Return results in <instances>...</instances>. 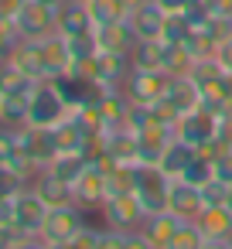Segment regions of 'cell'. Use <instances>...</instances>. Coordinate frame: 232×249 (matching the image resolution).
I'll list each match as a JSON object with an SVG mask.
<instances>
[{
    "mask_svg": "<svg viewBox=\"0 0 232 249\" xmlns=\"http://www.w3.org/2000/svg\"><path fill=\"white\" fill-rule=\"evenodd\" d=\"M72 116V106L65 103L62 89L55 86V79H41L31 92V106H28V126H41V130H55L58 123H65Z\"/></svg>",
    "mask_w": 232,
    "mask_h": 249,
    "instance_id": "6da1fadb",
    "label": "cell"
},
{
    "mask_svg": "<svg viewBox=\"0 0 232 249\" xmlns=\"http://www.w3.org/2000/svg\"><path fill=\"white\" fill-rule=\"evenodd\" d=\"M86 215L89 212H82L79 205H58V208H52L48 218H45V225H41V232H38V246H52V249L72 246V239L86 225Z\"/></svg>",
    "mask_w": 232,
    "mask_h": 249,
    "instance_id": "7a4b0ae2",
    "label": "cell"
},
{
    "mask_svg": "<svg viewBox=\"0 0 232 249\" xmlns=\"http://www.w3.org/2000/svg\"><path fill=\"white\" fill-rule=\"evenodd\" d=\"M171 174L161 171V164H140L137 167V201L143 205V212H164L167 208V191H171Z\"/></svg>",
    "mask_w": 232,
    "mask_h": 249,
    "instance_id": "3957f363",
    "label": "cell"
},
{
    "mask_svg": "<svg viewBox=\"0 0 232 249\" xmlns=\"http://www.w3.org/2000/svg\"><path fill=\"white\" fill-rule=\"evenodd\" d=\"M167 86H171V75L161 72V69H133L123 82V92L130 96V103H140V106H154L157 99L167 96Z\"/></svg>",
    "mask_w": 232,
    "mask_h": 249,
    "instance_id": "277c9868",
    "label": "cell"
},
{
    "mask_svg": "<svg viewBox=\"0 0 232 249\" xmlns=\"http://www.w3.org/2000/svg\"><path fill=\"white\" fill-rule=\"evenodd\" d=\"M215 130H218V116L208 106H198L174 123V137L188 140L195 150H205L208 143H215Z\"/></svg>",
    "mask_w": 232,
    "mask_h": 249,
    "instance_id": "5b68a950",
    "label": "cell"
},
{
    "mask_svg": "<svg viewBox=\"0 0 232 249\" xmlns=\"http://www.w3.org/2000/svg\"><path fill=\"white\" fill-rule=\"evenodd\" d=\"M48 212H52V205L35 191V184H28V188L14 198V225H18L24 235H31V239H38V232H41Z\"/></svg>",
    "mask_w": 232,
    "mask_h": 249,
    "instance_id": "8992f818",
    "label": "cell"
},
{
    "mask_svg": "<svg viewBox=\"0 0 232 249\" xmlns=\"http://www.w3.org/2000/svg\"><path fill=\"white\" fill-rule=\"evenodd\" d=\"M72 191H75V205H79L82 212H99L103 201H106V195H109L103 164H86L82 174L72 181Z\"/></svg>",
    "mask_w": 232,
    "mask_h": 249,
    "instance_id": "52a82bcc",
    "label": "cell"
},
{
    "mask_svg": "<svg viewBox=\"0 0 232 249\" xmlns=\"http://www.w3.org/2000/svg\"><path fill=\"white\" fill-rule=\"evenodd\" d=\"M133 133H137V154H140V164H157L161 154H164V147L174 140V126L164 123V120H157L154 109H150V120H147L140 130H133Z\"/></svg>",
    "mask_w": 232,
    "mask_h": 249,
    "instance_id": "ba28073f",
    "label": "cell"
},
{
    "mask_svg": "<svg viewBox=\"0 0 232 249\" xmlns=\"http://www.w3.org/2000/svg\"><path fill=\"white\" fill-rule=\"evenodd\" d=\"M99 215H103L106 225H113V229H126V232L140 229L143 218H147V212H143V205L137 201V195H109V198L103 201Z\"/></svg>",
    "mask_w": 232,
    "mask_h": 249,
    "instance_id": "9c48e42d",
    "label": "cell"
},
{
    "mask_svg": "<svg viewBox=\"0 0 232 249\" xmlns=\"http://www.w3.org/2000/svg\"><path fill=\"white\" fill-rule=\"evenodd\" d=\"M14 24H18L21 38H28V41L48 38V35L58 31L55 28V7H45V4H38V0H24V7L18 11Z\"/></svg>",
    "mask_w": 232,
    "mask_h": 249,
    "instance_id": "30bf717a",
    "label": "cell"
},
{
    "mask_svg": "<svg viewBox=\"0 0 232 249\" xmlns=\"http://www.w3.org/2000/svg\"><path fill=\"white\" fill-rule=\"evenodd\" d=\"M205 246H232V208L229 205H205V212L195 218Z\"/></svg>",
    "mask_w": 232,
    "mask_h": 249,
    "instance_id": "8fae6325",
    "label": "cell"
},
{
    "mask_svg": "<svg viewBox=\"0 0 232 249\" xmlns=\"http://www.w3.org/2000/svg\"><path fill=\"white\" fill-rule=\"evenodd\" d=\"M167 212L178 215V218H198L205 212V198H201V188L184 181V178H174L171 181V191H167Z\"/></svg>",
    "mask_w": 232,
    "mask_h": 249,
    "instance_id": "7c38bea8",
    "label": "cell"
},
{
    "mask_svg": "<svg viewBox=\"0 0 232 249\" xmlns=\"http://www.w3.org/2000/svg\"><path fill=\"white\" fill-rule=\"evenodd\" d=\"M18 137H21L24 154L38 164V171L48 167V164L58 157V143H55V133H52V130H41V126H21Z\"/></svg>",
    "mask_w": 232,
    "mask_h": 249,
    "instance_id": "4fadbf2b",
    "label": "cell"
},
{
    "mask_svg": "<svg viewBox=\"0 0 232 249\" xmlns=\"http://www.w3.org/2000/svg\"><path fill=\"white\" fill-rule=\"evenodd\" d=\"M130 24H133V31H137L140 41H161L167 14H164V7L157 4V0H147V4H140V7L130 11Z\"/></svg>",
    "mask_w": 232,
    "mask_h": 249,
    "instance_id": "5bb4252c",
    "label": "cell"
},
{
    "mask_svg": "<svg viewBox=\"0 0 232 249\" xmlns=\"http://www.w3.org/2000/svg\"><path fill=\"white\" fill-rule=\"evenodd\" d=\"M96 41H99V48L103 52H120V55H133V48H137V31H133V24H130V18H123V21H109V24H99L96 28Z\"/></svg>",
    "mask_w": 232,
    "mask_h": 249,
    "instance_id": "9a60e30c",
    "label": "cell"
},
{
    "mask_svg": "<svg viewBox=\"0 0 232 249\" xmlns=\"http://www.w3.org/2000/svg\"><path fill=\"white\" fill-rule=\"evenodd\" d=\"M35 48L41 55V65H45V75L48 79H58L69 72V38L65 35H48V38H35Z\"/></svg>",
    "mask_w": 232,
    "mask_h": 249,
    "instance_id": "2e32d148",
    "label": "cell"
},
{
    "mask_svg": "<svg viewBox=\"0 0 232 249\" xmlns=\"http://www.w3.org/2000/svg\"><path fill=\"white\" fill-rule=\"evenodd\" d=\"M178 215H171L167 208L164 212H150L147 218H143V225H140V232H143V239H147V249H171V242H174V232H178Z\"/></svg>",
    "mask_w": 232,
    "mask_h": 249,
    "instance_id": "e0dca14e",
    "label": "cell"
},
{
    "mask_svg": "<svg viewBox=\"0 0 232 249\" xmlns=\"http://www.w3.org/2000/svg\"><path fill=\"white\" fill-rule=\"evenodd\" d=\"M55 28H58V35H65V38L96 31V24H92V18H89V7L82 4V0H65V4L55 11Z\"/></svg>",
    "mask_w": 232,
    "mask_h": 249,
    "instance_id": "ac0fdd59",
    "label": "cell"
},
{
    "mask_svg": "<svg viewBox=\"0 0 232 249\" xmlns=\"http://www.w3.org/2000/svg\"><path fill=\"white\" fill-rule=\"evenodd\" d=\"M35 191L52 205V208H58V205H75V191H72V181H65V178H58V174H52L48 167H41L38 174H35Z\"/></svg>",
    "mask_w": 232,
    "mask_h": 249,
    "instance_id": "d6986e66",
    "label": "cell"
},
{
    "mask_svg": "<svg viewBox=\"0 0 232 249\" xmlns=\"http://www.w3.org/2000/svg\"><path fill=\"white\" fill-rule=\"evenodd\" d=\"M103 160H113V164H140L137 133H133L130 126L106 130V157H103Z\"/></svg>",
    "mask_w": 232,
    "mask_h": 249,
    "instance_id": "ffe728a7",
    "label": "cell"
},
{
    "mask_svg": "<svg viewBox=\"0 0 232 249\" xmlns=\"http://www.w3.org/2000/svg\"><path fill=\"white\" fill-rule=\"evenodd\" d=\"M167 103L184 116V113H191V109L201 106V86L191 75H174L171 86H167Z\"/></svg>",
    "mask_w": 232,
    "mask_h": 249,
    "instance_id": "44dd1931",
    "label": "cell"
},
{
    "mask_svg": "<svg viewBox=\"0 0 232 249\" xmlns=\"http://www.w3.org/2000/svg\"><path fill=\"white\" fill-rule=\"evenodd\" d=\"M38 86V82H35ZM31 92L35 89H24V92H7V96H0V123L4 126H28V106H31Z\"/></svg>",
    "mask_w": 232,
    "mask_h": 249,
    "instance_id": "7402d4cb",
    "label": "cell"
},
{
    "mask_svg": "<svg viewBox=\"0 0 232 249\" xmlns=\"http://www.w3.org/2000/svg\"><path fill=\"white\" fill-rule=\"evenodd\" d=\"M195 154H198V150H195L188 140L174 137V140L164 147V154H161V160H157V164H161V171H164V174L181 178V174H184V167L191 164V157H195Z\"/></svg>",
    "mask_w": 232,
    "mask_h": 249,
    "instance_id": "603a6c76",
    "label": "cell"
},
{
    "mask_svg": "<svg viewBox=\"0 0 232 249\" xmlns=\"http://www.w3.org/2000/svg\"><path fill=\"white\" fill-rule=\"evenodd\" d=\"M106 171V188L109 195H133L137 191V167L140 164H113V160H99ZM106 195V198H109Z\"/></svg>",
    "mask_w": 232,
    "mask_h": 249,
    "instance_id": "cb8c5ba5",
    "label": "cell"
},
{
    "mask_svg": "<svg viewBox=\"0 0 232 249\" xmlns=\"http://www.w3.org/2000/svg\"><path fill=\"white\" fill-rule=\"evenodd\" d=\"M191 52L181 41H161V69L174 79V75H188L191 72Z\"/></svg>",
    "mask_w": 232,
    "mask_h": 249,
    "instance_id": "d4e9b609",
    "label": "cell"
},
{
    "mask_svg": "<svg viewBox=\"0 0 232 249\" xmlns=\"http://www.w3.org/2000/svg\"><path fill=\"white\" fill-rule=\"evenodd\" d=\"M11 62L24 72V75H31L35 82H41V79H48L45 75V65H41V55H38V48H35V41H28V38H21V45L14 48V55H11Z\"/></svg>",
    "mask_w": 232,
    "mask_h": 249,
    "instance_id": "484cf974",
    "label": "cell"
},
{
    "mask_svg": "<svg viewBox=\"0 0 232 249\" xmlns=\"http://www.w3.org/2000/svg\"><path fill=\"white\" fill-rule=\"evenodd\" d=\"M89 18H92V24L99 28V24H109V21H123V18H130V7H126V0H89Z\"/></svg>",
    "mask_w": 232,
    "mask_h": 249,
    "instance_id": "4316f807",
    "label": "cell"
},
{
    "mask_svg": "<svg viewBox=\"0 0 232 249\" xmlns=\"http://www.w3.org/2000/svg\"><path fill=\"white\" fill-rule=\"evenodd\" d=\"M89 160L79 154V150H62L52 164H48V171L52 174H58V178H65V181H75L79 174H82V167H86Z\"/></svg>",
    "mask_w": 232,
    "mask_h": 249,
    "instance_id": "83f0119b",
    "label": "cell"
},
{
    "mask_svg": "<svg viewBox=\"0 0 232 249\" xmlns=\"http://www.w3.org/2000/svg\"><path fill=\"white\" fill-rule=\"evenodd\" d=\"M201 246H205V235H201L198 222H195V218H181L171 249H201Z\"/></svg>",
    "mask_w": 232,
    "mask_h": 249,
    "instance_id": "f1b7e54d",
    "label": "cell"
},
{
    "mask_svg": "<svg viewBox=\"0 0 232 249\" xmlns=\"http://www.w3.org/2000/svg\"><path fill=\"white\" fill-rule=\"evenodd\" d=\"M181 178H184V181H191V184H198V188H201V184H205V181H212V178H215V164H212V157H208V154H201V150H198V154H195V157H191V164H188V167H184V174H181Z\"/></svg>",
    "mask_w": 232,
    "mask_h": 249,
    "instance_id": "f546056e",
    "label": "cell"
},
{
    "mask_svg": "<svg viewBox=\"0 0 232 249\" xmlns=\"http://www.w3.org/2000/svg\"><path fill=\"white\" fill-rule=\"evenodd\" d=\"M130 62H133V69H161V41H137Z\"/></svg>",
    "mask_w": 232,
    "mask_h": 249,
    "instance_id": "4dcf8cb0",
    "label": "cell"
},
{
    "mask_svg": "<svg viewBox=\"0 0 232 249\" xmlns=\"http://www.w3.org/2000/svg\"><path fill=\"white\" fill-rule=\"evenodd\" d=\"M28 184H31V181H28L21 171H14L11 164H0V198H18Z\"/></svg>",
    "mask_w": 232,
    "mask_h": 249,
    "instance_id": "1f68e13d",
    "label": "cell"
},
{
    "mask_svg": "<svg viewBox=\"0 0 232 249\" xmlns=\"http://www.w3.org/2000/svg\"><path fill=\"white\" fill-rule=\"evenodd\" d=\"M18 45H21V31H18V24L7 21V18H0V62H11V55H14Z\"/></svg>",
    "mask_w": 232,
    "mask_h": 249,
    "instance_id": "d6a6232c",
    "label": "cell"
},
{
    "mask_svg": "<svg viewBox=\"0 0 232 249\" xmlns=\"http://www.w3.org/2000/svg\"><path fill=\"white\" fill-rule=\"evenodd\" d=\"M18 150H21V137H18V130L0 123V164H14Z\"/></svg>",
    "mask_w": 232,
    "mask_h": 249,
    "instance_id": "836d02e7",
    "label": "cell"
},
{
    "mask_svg": "<svg viewBox=\"0 0 232 249\" xmlns=\"http://www.w3.org/2000/svg\"><path fill=\"white\" fill-rule=\"evenodd\" d=\"M191 35V24L184 21V14H167V24H164V38L161 41H181Z\"/></svg>",
    "mask_w": 232,
    "mask_h": 249,
    "instance_id": "e575fe53",
    "label": "cell"
},
{
    "mask_svg": "<svg viewBox=\"0 0 232 249\" xmlns=\"http://www.w3.org/2000/svg\"><path fill=\"white\" fill-rule=\"evenodd\" d=\"M201 198H205V205H225V198H229V184L218 181V178H212V181L201 184Z\"/></svg>",
    "mask_w": 232,
    "mask_h": 249,
    "instance_id": "d590c367",
    "label": "cell"
},
{
    "mask_svg": "<svg viewBox=\"0 0 232 249\" xmlns=\"http://www.w3.org/2000/svg\"><path fill=\"white\" fill-rule=\"evenodd\" d=\"M212 164H215V178H218V181H225V184H232V147L215 150Z\"/></svg>",
    "mask_w": 232,
    "mask_h": 249,
    "instance_id": "8d00e7d4",
    "label": "cell"
},
{
    "mask_svg": "<svg viewBox=\"0 0 232 249\" xmlns=\"http://www.w3.org/2000/svg\"><path fill=\"white\" fill-rule=\"evenodd\" d=\"M99 232H103V225H89V222H86V225L79 229V235L72 239V246H75V249H99Z\"/></svg>",
    "mask_w": 232,
    "mask_h": 249,
    "instance_id": "74e56055",
    "label": "cell"
},
{
    "mask_svg": "<svg viewBox=\"0 0 232 249\" xmlns=\"http://www.w3.org/2000/svg\"><path fill=\"white\" fill-rule=\"evenodd\" d=\"M215 140H218V147H232V109H229V113H218Z\"/></svg>",
    "mask_w": 232,
    "mask_h": 249,
    "instance_id": "f35d334b",
    "label": "cell"
},
{
    "mask_svg": "<svg viewBox=\"0 0 232 249\" xmlns=\"http://www.w3.org/2000/svg\"><path fill=\"white\" fill-rule=\"evenodd\" d=\"M215 58H218V65L232 75V38H225V41L218 45V55H215Z\"/></svg>",
    "mask_w": 232,
    "mask_h": 249,
    "instance_id": "ab89813d",
    "label": "cell"
},
{
    "mask_svg": "<svg viewBox=\"0 0 232 249\" xmlns=\"http://www.w3.org/2000/svg\"><path fill=\"white\" fill-rule=\"evenodd\" d=\"M21 7H24V0H0V18H7V21H14Z\"/></svg>",
    "mask_w": 232,
    "mask_h": 249,
    "instance_id": "60d3db41",
    "label": "cell"
},
{
    "mask_svg": "<svg viewBox=\"0 0 232 249\" xmlns=\"http://www.w3.org/2000/svg\"><path fill=\"white\" fill-rule=\"evenodd\" d=\"M0 225H14V198H0Z\"/></svg>",
    "mask_w": 232,
    "mask_h": 249,
    "instance_id": "b9f144b4",
    "label": "cell"
},
{
    "mask_svg": "<svg viewBox=\"0 0 232 249\" xmlns=\"http://www.w3.org/2000/svg\"><path fill=\"white\" fill-rule=\"evenodd\" d=\"M212 14H222V18H232V0H205Z\"/></svg>",
    "mask_w": 232,
    "mask_h": 249,
    "instance_id": "7bdbcfd3",
    "label": "cell"
},
{
    "mask_svg": "<svg viewBox=\"0 0 232 249\" xmlns=\"http://www.w3.org/2000/svg\"><path fill=\"white\" fill-rule=\"evenodd\" d=\"M157 4L164 7V14H184V7L191 4V0H157Z\"/></svg>",
    "mask_w": 232,
    "mask_h": 249,
    "instance_id": "ee69618b",
    "label": "cell"
},
{
    "mask_svg": "<svg viewBox=\"0 0 232 249\" xmlns=\"http://www.w3.org/2000/svg\"><path fill=\"white\" fill-rule=\"evenodd\" d=\"M38 4H45V7H55V11H58V7L65 4V0H38Z\"/></svg>",
    "mask_w": 232,
    "mask_h": 249,
    "instance_id": "f6af8a7d",
    "label": "cell"
},
{
    "mask_svg": "<svg viewBox=\"0 0 232 249\" xmlns=\"http://www.w3.org/2000/svg\"><path fill=\"white\" fill-rule=\"evenodd\" d=\"M140 4H147V0H126V7L133 11V7H140Z\"/></svg>",
    "mask_w": 232,
    "mask_h": 249,
    "instance_id": "bcb514c9",
    "label": "cell"
},
{
    "mask_svg": "<svg viewBox=\"0 0 232 249\" xmlns=\"http://www.w3.org/2000/svg\"><path fill=\"white\" fill-rule=\"evenodd\" d=\"M82 4H89V0H82Z\"/></svg>",
    "mask_w": 232,
    "mask_h": 249,
    "instance_id": "7dc6e473",
    "label": "cell"
}]
</instances>
